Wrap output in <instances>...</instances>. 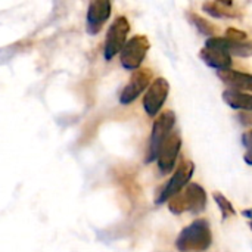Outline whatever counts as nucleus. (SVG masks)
<instances>
[{"instance_id": "1", "label": "nucleus", "mask_w": 252, "mask_h": 252, "mask_svg": "<svg viewBox=\"0 0 252 252\" xmlns=\"http://www.w3.org/2000/svg\"><path fill=\"white\" fill-rule=\"evenodd\" d=\"M213 244V233L207 220L199 219L185 227L176 239V248L180 252H204Z\"/></svg>"}, {"instance_id": "2", "label": "nucleus", "mask_w": 252, "mask_h": 252, "mask_svg": "<svg viewBox=\"0 0 252 252\" xmlns=\"http://www.w3.org/2000/svg\"><path fill=\"white\" fill-rule=\"evenodd\" d=\"M174 124H176V114L173 111H165L155 120L152 126V134L149 140V152H148L146 162H152L158 159L161 146L165 142V139L171 134Z\"/></svg>"}, {"instance_id": "3", "label": "nucleus", "mask_w": 252, "mask_h": 252, "mask_svg": "<svg viewBox=\"0 0 252 252\" xmlns=\"http://www.w3.org/2000/svg\"><path fill=\"white\" fill-rule=\"evenodd\" d=\"M193 171H195V165H193L192 161H182L177 165V170L174 171V174L170 179V182L161 189V192H159V195H158L155 202L158 205H161L165 201H170L176 195L182 193V190L186 189L188 185H190L189 182H190V179L193 176Z\"/></svg>"}, {"instance_id": "4", "label": "nucleus", "mask_w": 252, "mask_h": 252, "mask_svg": "<svg viewBox=\"0 0 252 252\" xmlns=\"http://www.w3.org/2000/svg\"><path fill=\"white\" fill-rule=\"evenodd\" d=\"M130 32V22L126 16H118L109 27L105 38V50L103 56L106 61H112L118 52H123V49L127 44V35Z\"/></svg>"}, {"instance_id": "5", "label": "nucleus", "mask_w": 252, "mask_h": 252, "mask_svg": "<svg viewBox=\"0 0 252 252\" xmlns=\"http://www.w3.org/2000/svg\"><path fill=\"white\" fill-rule=\"evenodd\" d=\"M149 47H151V43L146 35L137 34V35L131 37L120 55V62H121L123 68H126L128 71L140 69V65L143 62V59L146 58Z\"/></svg>"}, {"instance_id": "6", "label": "nucleus", "mask_w": 252, "mask_h": 252, "mask_svg": "<svg viewBox=\"0 0 252 252\" xmlns=\"http://www.w3.org/2000/svg\"><path fill=\"white\" fill-rule=\"evenodd\" d=\"M154 81L155 80H154L152 69L140 68V69L134 71L131 78H130V81L127 83V86L123 89V92L120 94V103L130 105L131 102H134L142 94L143 90L151 87Z\"/></svg>"}, {"instance_id": "7", "label": "nucleus", "mask_w": 252, "mask_h": 252, "mask_svg": "<svg viewBox=\"0 0 252 252\" xmlns=\"http://www.w3.org/2000/svg\"><path fill=\"white\" fill-rule=\"evenodd\" d=\"M170 92V84L165 78L158 77L155 78V81L152 83V86L148 89L145 97H143V108L146 111V114L149 117H157L158 112L161 111L164 102L167 100Z\"/></svg>"}, {"instance_id": "8", "label": "nucleus", "mask_w": 252, "mask_h": 252, "mask_svg": "<svg viewBox=\"0 0 252 252\" xmlns=\"http://www.w3.org/2000/svg\"><path fill=\"white\" fill-rule=\"evenodd\" d=\"M180 148H182V137L179 131L173 130L171 134L162 143L159 155H158V168L161 174H170L174 170Z\"/></svg>"}, {"instance_id": "9", "label": "nucleus", "mask_w": 252, "mask_h": 252, "mask_svg": "<svg viewBox=\"0 0 252 252\" xmlns=\"http://www.w3.org/2000/svg\"><path fill=\"white\" fill-rule=\"evenodd\" d=\"M111 16V1L108 0H93L89 3L87 9V32L90 35L97 34L105 22Z\"/></svg>"}, {"instance_id": "10", "label": "nucleus", "mask_w": 252, "mask_h": 252, "mask_svg": "<svg viewBox=\"0 0 252 252\" xmlns=\"http://www.w3.org/2000/svg\"><path fill=\"white\" fill-rule=\"evenodd\" d=\"M183 204H185V211H189L190 214H199L205 210L207 207V193L202 186L198 183H190L186 186L185 192L180 193Z\"/></svg>"}, {"instance_id": "11", "label": "nucleus", "mask_w": 252, "mask_h": 252, "mask_svg": "<svg viewBox=\"0 0 252 252\" xmlns=\"http://www.w3.org/2000/svg\"><path fill=\"white\" fill-rule=\"evenodd\" d=\"M205 47H214V49H221L224 52H227L230 56L236 55V56H252V43L247 41H235L230 40L227 37H210L205 41Z\"/></svg>"}, {"instance_id": "12", "label": "nucleus", "mask_w": 252, "mask_h": 252, "mask_svg": "<svg viewBox=\"0 0 252 252\" xmlns=\"http://www.w3.org/2000/svg\"><path fill=\"white\" fill-rule=\"evenodd\" d=\"M199 58L210 68H214L217 71H226V69H230V66H232V56L221 49L204 47L199 52Z\"/></svg>"}, {"instance_id": "13", "label": "nucleus", "mask_w": 252, "mask_h": 252, "mask_svg": "<svg viewBox=\"0 0 252 252\" xmlns=\"http://www.w3.org/2000/svg\"><path fill=\"white\" fill-rule=\"evenodd\" d=\"M217 75L232 90L252 92V74L235 71V69H226V71H219Z\"/></svg>"}, {"instance_id": "14", "label": "nucleus", "mask_w": 252, "mask_h": 252, "mask_svg": "<svg viewBox=\"0 0 252 252\" xmlns=\"http://www.w3.org/2000/svg\"><path fill=\"white\" fill-rule=\"evenodd\" d=\"M223 100L232 109H242V111H252V94L245 92L227 89L223 92Z\"/></svg>"}, {"instance_id": "15", "label": "nucleus", "mask_w": 252, "mask_h": 252, "mask_svg": "<svg viewBox=\"0 0 252 252\" xmlns=\"http://www.w3.org/2000/svg\"><path fill=\"white\" fill-rule=\"evenodd\" d=\"M232 1H207L202 4V9L214 18H235L236 12L232 10Z\"/></svg>"}, {"instance_id": "16", "label": "nucleus", "mask_w": 252, "mask_h": 252, "mask_svg": "<svg viewBox=\"0 0 252 252\" xmlns=\"http://www.w3.org/2000/svg\"><path fill=\"white\" fill-rule=\"evenodd\" d=\"M213 196H214V201H216V204L219 205V208H220V211H221L223 220H227L229 217H232V216H235V214H236V211H235L233 205L230 204V201H229L223 193H220V192H214V193H213Z\"/></svg>"}, {"instance_id": "17", "label": "nucleus", "mask_w": 252, "mask_h": 252, "mask_svg": "<svg viewBox=\"0 0 252 252\" xmlns=\"http://www.w3.org/2000/svg\"><path fill=\"white\" fill-rule=\"evenodd\" d=\"M190 19L193 21V24L198 27V30L201 31V34H205V35H211V37H214V30H213V27L205 21V19H202L201 16H198V15H190Z\"/></svg>"}, {"instance_id": "18", "label": "nucleus", "mask_w": 252, "mask_h": 252, "mask_svg": "<svg viewBox=\"0 0 252 252\" xmlns=\"http://www.w3.org/2000/svg\"><path fill=\"white\" fill-rule=\"evenodd\" d=\"M242 143L247 148V154H245L244 159L248 165H252V130L242 134Z\"/></svg>"}, {"instance_id": "19", "label": "nucleus", "mask_w": 252, "mask_h": 252, "mask_svg": "<svg viewBox=\"0 0 252 252\" xmlns=\"http://www.w3.org/2000/svg\"><path fill=\"white\" fill-rule=\"evenodd\" d=\"M224 37H227L230 40H235V41H244L247 38V32L239 31V30H235V28H229Z\"/></svg>"}, {"instance_id": "20", "label": "nucleus", "mask_w": 252, "mask_h": 252, "mask_svg": "<svg viewBox=\"0 0 252 252\" xmlns=\"http://www.w3.org/2000/svg\"><path fill=\"white\" fill-rule=\"evenodd\" d=\"M242 216L251 220V223H250V227H251V230H252V208L251 210H245V211H242Z\"/></svg>"}]
</instances>
